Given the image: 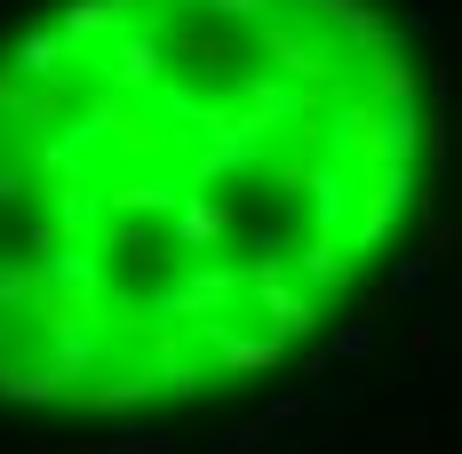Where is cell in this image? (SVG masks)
I'll use <instances>...</instances> for the list:
<instances>
[{
    "mask_svg": "<svg viewBox=\"0 0 462 454\" xmlns=\"http://www.w3.org/2000/svg\"><path fill=\"white\" fill-rule=\"evenodd\" d=\"M224 231H231L224 199H184V216H176V239H184V247H216Z\"/></svg>",
    "mask_w": 462,
    "mask_h": 454,
    "instance_id": "3",
    "label": "cell"
},
{
    "mask_svg": "<svg viewBox=\"0 0 462 454\" xmlns=\"http://www.w3.org/2000/svg\"><path fill=\"white\" fill-rule=\"evenodd\" d=\"M136 0H72V16H64V41H88V32H104V24H120Z\"/></svg>",
    "mask_w": 462,
    "mask_h": 454,
    "instance_id": "4",
    "label": "cell"
},
{
    "mask_svg": "<svg viewBox=\"0 0 462 454\" xmlns=\"http://www.w3.org/2000/svg\"><path fill=\"white\" fill-rule=\"evenodd\" d=\"M311 279H335V287H343V255H335L327 239H319V247H311Z\"/></svg>",
    "mask_w": 462,
    "mask_h": 454,
    "instance_id": "10",
    "label": "cell"
},
{
    "mask_svg": "<svg viewBox=\"0 0 462 454\" xmlns=\"http://www.w3.org/2000/svg\"><path fill=\"white\" fill-rule=\"evenodd\" d=\"M0 199H16V176H8V168H0Z\"/></svg>",
    "mask_w": 462,
    "mask_h": 454,
    "instance_id": "11",
    "label": "cell"
},
{
    "mask_svg": "<svg viewBox=\"0 0 462 454\" xmlns=\"http://www.w3.org/2000/svg\"><path fill=\"white\" fill-rule=\"evenodd\" d=\"M335 351H343V359H367V351H374V327H367V319L335 327Z\"/></svg>",
    "mask_w": 462,
    "mask_h": 454,
    "instance_id": "8",
    "label": "cell"
},
{
    "mask_svg": "<svg viewBox=\"0 0 462 454\" xmlns=\"http://www.w3.org/2000/svg\"><path fill=\"white\" fill-rule=\"evenodd\" d=\"M430 264H439V255H407V264H391V287H399V295H422V287H430Z\"/></svg>",
    "mask_w": 462,
    "mask_h": 454,
    "instance_id": "7",
    "label": "cell"
},
{
    "mask_svg": "<svg viewBox=\"0 0 462 454\" xmlns=\"http://www.w3.org/2000/svg\"><path fill=\"white\" fill-rule=\"evenodd\" d=\"M56 56H64V41H56V32H32V41L16 48V72H32V80H48V72H56Z\"/></svg>",
    "mask_w": 462,
    "mask_h": 454,
    "instance_id": "5",
    "label": "cell"
},
{
    "mask_svg": "<svg viewBox=\"0 0 462 454\" xmlns=\"http://www.w3.org/2000/svg\"><path fill=\"white\" fill-rule=\"evenodd\" d=\"M160 56H168V48L152 41V32L120 41V48H112V80H120V88H152V80H160Z\"/></svg>",
    "mask_w": 462,
    "mask_h": 454,
    "instance_id": "2",
    "label": "cell"
},
{
    "mask_svg": "<svg viewBox=\"0 0 462 454\" xmlns=\"http://www.w3.org/2000/svg\"><path fill=\"white\" fill-rule=\"evenodd\" d=\"M255 295H263V319H272V335L287 343V335H311V303L295 295V287H279V264H255Z\"/></svg>",
    "mask_w": 462,
    "mask_h": 454,
    "instance_id": "1",
    "label": "cell"
},
{
    "mask_svg": "<svg viewBox=\"0 0 462 454\" xmlns=\"http://www.w3.org/2000/svg\"><path fill=\"white\" fill-rule=\"evenodd\" d=\"M176 439H160V431H128V439H112V454H168Z\"/></svg>",
    "mask_w": 462,
    "mask_h": 454,
    "instance_id": "9",
    "label": "cell"
},
{
    "mask_svg": "<svg viewBox=\"0 0 462 454\" xmlns=\"http://www.w3.org/2000/svg\"><path fill=\"white\" fill-rule=\"evenodd\" d=\"M224 366H279V335H239V343H224Z\"/></svg>",
    "mask_w": 462,
    "mask_h": 454,
    "instance_id": "6",
    "label": "cell"
}]
</instances>
